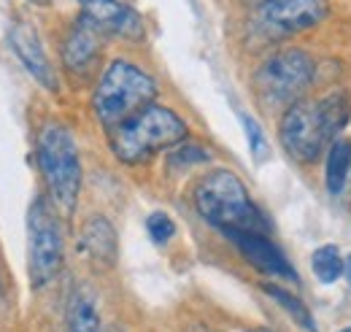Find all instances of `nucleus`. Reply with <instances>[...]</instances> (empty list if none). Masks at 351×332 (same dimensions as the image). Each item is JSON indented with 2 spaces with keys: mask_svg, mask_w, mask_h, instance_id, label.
Wrapping results in <instances>:
<instances>
[{
  "mask_svg": "<svg viewBox=\"0 0 351 332\" xmlns=\"http://www.w3.org/2000/svg\"><path fill=\"white\" fill-rule=\"evenodd\" d=\"M349 170H351V143L343 141V138H338L327 149V167H324V181H327L330 195H341L343 192L346 178H349Z\"/></svg>",
  "mask_w": 351,
  "mask_h": 332,
  "instance_id": "15",
  "label": "nucleus"
},
{
  "mask_svg": "<svg viewBox=\"0 0 351 332\" xmlns=\"http://www.w3.org/2000/svg\"><path fill=\"white\" fill-rule=\"evenodd\" d=\"M351 117V97L346 92H332L322 100H298L284 108L278 122V141L284 152L300 163L311 165L338 141V132L346 127Z\"/></svg>",
  "mask_w": 351,
  "mask_h": 332,
  "instance_id": "1",
  "label": "nucleus"
},
{
  "mask_svg": "<svg viewBox=\"0 0 351 332\" xmlns=\"http://www.w3.org/2000/svg\"><path fill=\"white\" fill-rule=\"evenodd\" d=\"M316 79V62L306 49L273 51L254 73L257 100L267 111H284L298 103Z\"/></svg>",
  "mask_w": 351,
  "mask_h": 332,
  "instance_id": "6",
  "label": "nucleus"
},
{
  "mask_svg": "<svg viewBox=\"0 0 351 332\" xmlns=\"http://www.w3.org/2000/svg\"><path fill=\"white\" fill-rule=\"evenodd\" d=\"M79 246L92 265L97 268H114L117 265V230L106 216H89L82 227Z\"/></svg>",
  "mask_w": 351,
  "mask_h": 332,
  "instance_id": "13",
  "label": "nucleus"
},
{
  "mask_svg": "<svg viewBox=\"0 0 351 332\" xmlns=\"http://www.w3.org/2000/svg\"><path fill=\"white\" fill-rule=\"evenodd\" d=\"M263 292L273 300V303H278L303 330L308 332H316V324H313V319H311V313H308V308L292 294V292H287L284 287H278V284H263Z\"/></svg>",
  "mask_w": 351,
  "mask_h": 332,
  "instance_id": "17",
  "label": "nucleus"
},
{
  "mask_svg": "<svg viewBox=\"0 0 351 332\" xmlns=\"http://www.w3.org/2000/svg\"><path fill=\"white\" fill-rule=\"evenodd\" d=\"M221 235L241 251L243 259L249 265H254L260 273L270 276V278L298 281V273L289 265V259L284 257V251L278 249L265 233H260V230H224Z\"/></svg>",
  "mask_w": 351,
  "mask_h": 332,
  "instance_id": "9",
  "label": "nucleus"
},
{
  "mask_svg": "<svg viewBox=\"0 0 351 332\" xmlns=\"http://www.w3.org/2000/svg\"><path fill=\"white\" fill-rule=\"evenodd\" d=\"M241 122H243V130H246V141H249V149H252V157L257 163H263L267 157V138H265L263 127L257 125L249 114H241Z\"/></svg>",
  "mask_w": 351,
  "mask_h": 332,
  "instance_id": "20",
  "label": "nucleus"
},
{
  "mask_svg": "<svg viewBox=\"0 0 351 332\" xmlns=\"http://www.w3.org/2000/svg\"><path fill=\"white\" fill-rule=\"evenodd\" d=\"M184 332H217V330H211L208 324H200V322H192V324H189V327H186V330H184Z\"/></svg>",
  "mask_w": 351,
  "mask_h": 332,
  "instance_id": "21",
  "label": "nucleus"
},
{
  "mask_svg": "<svg viewBox=\"0 0 351 332\" xmlns=\"http://www.w3.org/2000/svg\"><path fill=\"white\" fill-rule=\"evenodd\" d=\"M157 97V82L130 60H114L106 65L92 95V111L103 127H117Z\"/></svg>",
  "mask_w": 351,
  "mask_h": 332,
  "instance_id": "5",
  "label": "nucleus"
},
{
  "mask_svg": "<svg viewBox=\"0 0 351 332\" xmlns=\"http://www.w3.org/2000/svg\"><path fill=\"white\" fill-rule=\"evenodd\" d=\"M65 262L62 227L54 208L44 198H36L27 211V273L36 289L49 287Z\"/></svg>",
  "mask_w": 351,
  "mask_h": 332,
  "instance_id": "7",
  "label": "nucleus"
},
{
  "mask_svg": "<svg viewBox=\"0 0 351 332\" xmlns=\"http://www.w3.org/2000/svg\"><path fill=\"white\" fill-rule=\"evenodd\" d=\"M311 268H313V276L322 281V284H335L343 273H346V259L341 257L338 246L327 244V246H319L311 257Z\"/></svg>",
  "mask_w": 351,
  "mask_h": 332,
  "instance_id": "16",
  "label": "nucleus"
},
{
  "mask_svg": "<svg viewBox=\"0 0 351 332\" xmlns=\"http://www.w3.org/2000/svg\"><path fill=\"white\" fill-rule=\"evenodd\" d=\"M79 3H82V5H84V3H92V0H79Z\"/></svg>",
  "mask_w": 351,
  "mask_h": 332,
  "instance_id": "26",
  "label": "nucleus"
},
{
  "mask_svg": "<svg viewBox=\"0 0 351 332\" xmlns=\"http://www.w3.org/2000/svg\"><path fill=\"white\" fill-rule=\"evenodd\" d=\"M338 332H351V324H349V327H343V330H338Z\"/></svg>",
  "mask_w": 351,
  "mask_h": 332,
  "instance_id": "25",
  "label": "nucleus"
},
{
  "mask_svg": "<svg viewBox=\"0 0 351 332\" xmlns=\"http://www.w3.org/2000/svg\"><path fill=\"white\" fill-rule=\"evenodd\" d=\"M68 332H103L97 297L87 284H79L68 300Z\"/></svg>",
  "mask_w": 351,
  "mask_h": 332,
  "instance_id": "14",
  "label": "nucleus"
},
{
  "mask_svg": "<svg viewBox=\"0 0 351 332\" xmlns=\"http://www.w3.org/2000/svg\"><path fill=\"white\" fill-rule=\"evenodd\" d=\"M36 160L54 208L62 213H73L82 192V160H79L76 138L68 125L46 122L38 130Z\"/></svg>",
  "mask_w": 351,
  "mask_h": 332,
  "instance_id": "4",
  "label": "nucleus"
},
{
  "mask_svg": "<svg viewBox=\"0 0 351 332\" xmlns=\"http://www.w3.org/2000/svg\"><path fill=\"white\" fill-rule=\"evenodd\" d=\"M30 3H36V5H49L51 0H30Z\"/></svg>",
  "mask_w": 351,
  "mask_h": 332,
  "instance_id": "23",
  "label": "nucleus"
},
{
  "mask_svg": "<svg viewBox=\"0 0 351 332\" xmlns=\"http://www.w3.org/2000/svg\"><path fill=\"white\" fill-rule=\"evenodd\" d=\"M243 3H252V5H263L265 0H243Z\"/></svg>",
  "mask_w": 351,
  "mask_h": 332,
  "instance_id": "24",
  "label": "nucleus"
},
{
  "mask_svg": "<svg viewBox=\"0 0 351 332\" xmlns=\"http://www.w3.org/2000/svg\"><path fill=\"white\" fill-rule=\"evenodd\" d=\"M8 43H11L14 54L19 57V62L25 65V71L44 89L54 92L57 89V76H54V68H51V62L46 57L44 43L38 38V33L27 22H16L11 27V33H8Z\"/></svg>",
  "mask_w": 351,
  "mask_h": 332,
  "instance_id": "11",
  "label": "nucleus"
},
{
  "mask_svg": "<svg viewBox=\"0 0 351 332\" xmlns=\"http://www.w3.org/2000/svg\"><path fill=\"white\" fill-rule=\"evenodd\" d=\"M330 16V0H265L257 5V25L273 38L306 33Z\"/></svg>",
  "mask_w": 351,
  "mask_h": 332,
  "instance_id": "8",
  "label": "nucleus"
},
{
  "mask_svg": "<svg viewBox=\"0 0 351 332\" xmlns=\"http://www.w3.org/2000/svg\"><path fill=\"white\" fill-rule=\"evenodd\" d=\"M346 278H349V284H351V257L346 259Z\"/></svg>",
  "mask_w": 351,
  "mask_h": 332,
  "instance_id": "22",
  "label": "nucleus"
},
{
  "mask_svg": "<svg viewBox=\"0 0 351 332\" xmlns=\"http://www.w3.org/2000/svg\"><path fill=\"white\" fill-rule=\"evenodd\" d=\"M146 230H149V238H152L154 244H160V246H165L176 235L173 219H171L165 211H154V213L146 219Z\"/></svg>",
  "mask_w": 351,
  "mask_h": 332,
  "instance_id": "19",
  "label": "nucleus"
},
{
  "mask_svg": "<svg viewBox=\"0 0 351 332\" xmlns=\"http://www.w3.org/2000/svg\"><path fill=\"white\" fill-rule=\"evenodd\" d=\"M195 211L217 230H260L267 233V219L252 203L246 184L227 167L206 173L195 192Z\"/></svg>",
  "mask_w": 351,
  "mask_h": 332,
  "instance_id": "3",
  "label": "nucleus"
},
{
  "mask_svg": "<svg viewBox=\"0 0 351 332\" xmlns=\"http://www.w3.org/2000/svg\"><path fill=\"white\" fill-rule=\"evenodd\" d=\"M186 122L168 106L149 103L122 125L108 130L111 152L125 165H143L154 154L186 141Z\"/></svg>",
  "mask_w": 351,
  "mask_h": 332,
  "instance_id": "2",
  "label": "nucleus"
},
{
  "mask_svg": "<svg viewBox=\"0 0 351 332\" xmlns=\"http://www.w3.org/2000/svg\"><path fill=\"white\" fill-rule=\"evenodd\" d=\"M211 160V154L203 149V146H197V143H186V146H173V152L168 154V167L171 170H186V167L192 165H203V163H208Z\"/></svg>",
  "mask_w": 351,
  "mask_h": 332,
  "instance_id": "18",
  "label": "nucleus"
},
{
  "mask_svg": "<svg viewBox=\"0 0 351 332\" xmlns=\"http://www.w3.org/2000/svg\"><path fill=\"white\" fill-rule=\"evenodd\" d=\"M252 332H270V330H252Z\"/></svg>",
  "mask_w": 351,
  "mask_h": 332,
  "instance_id": "27",
  "label": "nucleus"
},
{
  "mask_svg": "<svg viewBox=\"0 0 351 332\" xmlns=\"http://www.w3.org/2000/svg\"><path fill=\"white\" fill-rule=\"evenodd\" d=\"M0 294H3V281H0Z\"/></svg>",
  "mask_w": 351,
  "mask_h": 332,
  "instance_id": "28",
  "label": "nucleus"
},
{
  "mask_svg": "<svg viewBox=\"0 0 351 332\" xmlns=\"http://www.w3.org/2000/svg\"><path fill=\"white\" fill-rule=\"evenodd\" d=\"M84 16H89L103 33L122 36V38H141L143 36V22L138 11L125 5L122 0H92L82 5Z\"/></svg>",
  "mask_w": 351,
  "mask_h": 332,
  "instance_id": "12",
  "label": "nucleus"
},
{
  "mask_svg": "<svg viewBox=\"0 0 351 332\" xmlns=\"http://www.w3.org/2000/svg\"><path fill=\"white\" fill-rule=\"evenodd\" d=\"M100 36H103V30L89 16L82 14L62 41V65L71 73H89L100 57V49H103Z\"/></svg>",
  "mask_w": 351,
  "mask_h": 332,
  "instance_id": "10",
  "label": "nucleus"
}]
</instances>
